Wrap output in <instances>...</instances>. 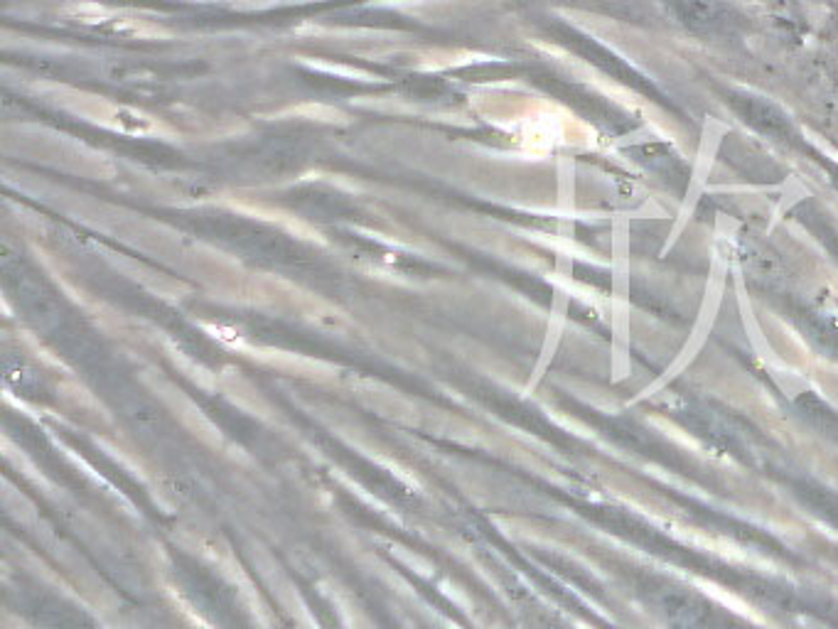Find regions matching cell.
Segmentation results:
<instances>
[{"instance_id":"obj_1","label":"cell","mask_w":838,"mask_h":629,"mask_svg":"<svg viewBox=\"0 0 838 629\" xmlns=\"http://www.w3.org/2000/svg\"><path fill=\"white\" fill-rule=\"evenodd\" d=\"M630 376V219L612 222V382Z\"/></svg>"},{"instance_id":"obj_2","label":"cell","mask_w":838,"mask_h":629,"mask_svg":"<svg viewBox=\"0 0 838 629\" xmlns=\"http://www.w3.org/2000/svg\"><path fill=\"white\" fill-rule=\"evenodd\" d=\"M728 256L723 254V251H716V254H713V258H710L708 283H706V290H703V298H700L699 317H696V323L691 327L689 340L681 347L679 356L664 369V373H661L657 382L651 383L649 389L641 391L640 398H649L654 393H659L661 389H666V386H669L674 379H679L681 373L696 362V356L703 352V347H706L710 332H713V327H716V320H718L720 305H723V295H725V285H728Z\"/></svg>"},{"instance_id":"obj_3","label":"cell","mask_w":838,"mask_h":629,"mask_svg":"<svg viewBox=\"0 0 838 629\" xmlns=\"http://www.w3.org/2000/svg\"><path fill=\"white\" fill-rule=\"evenodd\" d=\"M735 290H738V313L740 320H742V330L748 334V342L752 347V352L758 354L762 364L769 369H775L782 359H779L775 349H772V344H769L767 334L762 330V324H759L758 314H755V307H752V300H750L748 290H745V281H742V275H735Z\"/></svg>"},{"instance_id":"obj_4","label":"cell","mask_w":838,"mask_h":629,"mask_svg":"<svg viewBox=\"0 0 838 629\" xmlns=\"http://www.w3.org/2000/svg\"><path fill=\"white\" fill-rule=\"evenodd\" d=\"M676 13L691 25H710L718 20V8L706 0H676Z\"/></svg>"},{"instance_id":"obj_5","label":"cell","mask_w":838,"mask_h":629,"mask_svg":"<svg viewBox=\"0 0 838 629\" xmlns=\"http://www.w3.org/2000/svg\"><path fill=\"white\" fill-rule=\"evenodd\" d=\"M804 197H807V189H801L799 182L797 185H792V189H787V192L782 195V199H779V205H777V209H775V216H772V224H769V229L777 224L779 219H784V214H787L789 209H792L794 205H799Z\"/></svg>"}]
</instances>
